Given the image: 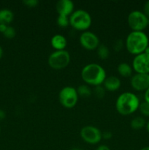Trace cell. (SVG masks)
Listing matches in <instances>:
<instances>
[{
	"instance_id": "obj_12",
	"label": "cell",
	"mask_w": 149,
	"mask_h": 150,
	"mask_svg": "<svg viewBox=\"0 0 149 150\" xmlns=\"http://www.w3.org/2000/svg\"><path fill=\"white\" fill-rule=\"evenodd\" d=\"M74 3L71 0H59L56 5V9L58 15L68 17L74 11Z\"/></svg>"
},
{
	"instance_id": "obj_7",
	"label": "cell",
	"mask_w": 149,
	"mask_h": 150,
	"mask_svg": "<svg viewBox=\"0 0 149 150\" xmlns=\"http://www.w3.org/2000/svg\"><path fill=\"white\" fill-rule=\"evenodd\" d=\"M78 97L77 89L70 86L62 88L58 94L60 103L67 108H74L78 100Z\"/></svg>"
},
{
	"instance_id": "obj_20",
	"label": "cell",
	"mask_w": 149,
	"mask_h": 150,
	"mask_svg": "<svg viewBox=\"0 0 149 150\" xmlns=\"http://www.w3.org/2000/svg\"><path fill=\"white\" fill-rule=\"evenodd\" d=\"M57 24L60 26V27L65 28L70 25V18L68 16H60L58 15V18H57Z\"/></svg>"
},
{
	"instance_id": "obj_24",
	"label": "cell",
	"mask_w": 149,
	"mask_h": 150,
	"mask_svg": "<svg viewBox=\"0 0 149 150\" xmlns=\"http://www.w3.org/2000/svg\"><path fill=\"white\" fill-rule=\"evenodd\" d=\"M125 45V43L123 42L122 40H116L113 43V49L114 51H116V52H119L121 50L123 49V48Z\"/></svg>"
},
{
	"instance_id": "obj_33",
	"label": "cell",
	"mask_w": 149,
	"mask_h": 150,
	"mask_svg": "<svg viewBox=\"0 0 149 150\" xmlns=\"http://www.w3.org/2000/svg\"><path fill=\"white\" fill-rule=\"evenodd\" d=\"M2 55H3V49L0 46V59H1V58L2 57Z\"/></svg>"
},
{
	"instance_id": "obj_28",
	"label": "cell",
	"mask_w": 149,
	"mask_h": 150,
	"mask_svg": "<svg viewBox=\"0 0 149 150\" xmlns=\"http://www.w3.org/2000/svg\"><path fill=\"white\" fill-rule=\"evenodd\" d=\"M144 100L145 102L149 103V87L144 92Z\"/></svg>"
},
{
	"instance_id": "obj_8",
	"label": "cell",
	"mask_w": 149,
	"mask_h": 150,
	"mask_svg": "<svg viewBox=\"0 0 149 150\" xmlns=\"http://www.w3.org/2000/svg\"><path fill=\"white\" fill-rule=\"evenodd\" d=\"M80 137L89 144H96L102 140V133L99 128L91 125L83 127L80 130Z\"/></svg>"
},
{
	"instance_id": "obj_2",
	"label": "cell",
	"mask_w": 149,
	"mask_h": 150,
	"mask_svg": "<svg viewBox=\"0 0 149 150\" xmlns=\"http://www.w3.org/2000/svg\"><path fill=\"white\" fill-rule=\"evenodd\" d=\"M106 77L105 69L96 63L86 64L81 70V78L83 81L93 86L102 85Z\"/></svg>"
},
{
	"instance_id": "obj_21",
	"label": "cell",
	"mask_w": 149,
	"mask_h": 150,
	"mask_svg": "<svg viewBox=\"0 0 149 150\" xmlns=\"http://www.w3.org/2000/svg\"><path fill=\"white\" fill-rule=\"evenodd\" d=\"M138 109L140 111V114L143 117H149V103L145 102V101L143 103H140Z\"/></svg>"
},
{
	"instance_id": "obj_37",
	"label": "cell",
	"mask_w": 149,
	"mask_h": 150,
	"mask_svg": "<svg viewBox=\"0 0 149 150\" xmlns=\"http://www.w3.org/2000/svg\"><path fill=\"white\" fill-rule=\"evenodd\" d=\"M148 26H149V18H148Z\"/></svg>"
},
{
	"instance_id": "obj_22",
	"label": "cell",
	"mask_w": 149,
	"mask_h": 150,
	"mask_svg": "<svg viewBox=\"0 0 149 150\" xmlns=\"http://www.w3.org/2000/svg\"><path fill=\"white\" fill-rule=\"evenodd\" d=\"M93 92L95 96H96L97 98H99V99L103 98L105 95V89L104 88V86H102V85L95 86Z\"/></svg>"
},
{
	"instance_id": "obj_29",
	"label": "cell",
	"mask_w": 149,
	"mask_h": 150,
	"mask_svg": "<svg viewBox=\"0 0 149 150\" xmlns=\"http://www.w3.org/2000/svg\"><path fill=\"white\" fill-rule=\"evenodd\" d=\"M96 150H110V149L106 145H100L96 148Z\"/></svg>"
},
{
	"instance_id": "obj_35",
	"label": "cell",
	"mask_w": 149,
	"mask_h": 150,
	"mask_svg": "<svg viewBox=\"0 0 149 150\" xmlns=\"http://www.w3.org/2000/svg\"><path fill=\"white\" fill-rule=\"evenodd\" d=\"M145 52L146 54H148V55H149V45H148V47L147 48V49L145 50Z\"/></svg>"
},
{
	"instance_id": "obj_34",
	"label": "cell",
	"mask_w": 149,
	"mask_h": 150,
	"mask_svg": "<svg viewBox=\"0 0 149 150\" xmlns=\"http://www.w3.org/2000/svg\"><path fill=\"white\" fill-rule=\"evenodd\" d=\"M140 150H149V146H145V147L142 148V149H140Z\"/></svg>"
},
{
	"instance_id": "obj_3",
	"label": "cell",
	"mask_w": 149,
	"mask_h": 150,
	"mask_svg": "<svg viewBox=\"0 0 149 150\" xmlns=\"http://www.w3.org/2000/svg\"><path fill=\"white\" fill-rule=\"evenodd\" d=\"M140 100L135 94L130 92H123L118 97L115 102V108L123 116L130 115L138 110Z\"/></svg>"
},
{
	"instance_id": "obj_15",
	"label": "cell",
	"mask_w": 149,
	"mask_h": 150,
	"mask_svg": "<svg viewBox=\"0 0 149 150\" xmlns=\"http://www.w3.org/2000/svg\"><path fill=\"white\" fill-rule=\"evenodd\" d=\"M118 73L121 76L124 78H129L132 76L133 68L127 62H121L118 66Z\"/></svg>"
},
{
	"instance_id": "obj_18",
	"label": "cell",
	"mask_w": 149,
	"mask_h": 150,
	"mask_svg": "<svg viewBox=\"0 0 149 150\" xmlns=\"http://www.w3.org/2000/svg\"><path fill=\"white\" fill-rule=\"evenodd\" d=\"M77 92L78 94V96L82 97V98H89L92 94V91L90 89V87L85 84L79 86L77 89Z\"/></svg>"
},
{
	"instance_id": "obj_1",
	"label": "cell",
	"mask_w": 149,
	"mask_h": 150,
	"mask_svg": "<svg viewBox=\"0 0 149 150\" xmlns=\"http://www.w3.org/2000/svg\"><path fill=\"white\" fill-rule=\"evenodd\" d=\"M149 45V38L144 32L131 31L127 37L125 47L131 54L136 56L144 53Z\"/></svg>"
},
{
	"instance_id": "obj_26",
	"label": "cell",
	"mask_w": 149,
	"mask_h": 150,
	"mask_svg": "<svg viewBox=\"0 0 149 150\" xmlns=\"http://www.w3.org/2000/svg\"><path fill=\"white\" fill-rule=\"evenodd\" d=\"M143 13L149 18V0L148 1H145L143 6Z\"/></svg>"
},
{
	"instance_id": "obj_14",
	"label": "cell",
	"mask_w": 149,
	"mask_h": 150,
	"mask_svg": "<svg viewBox=\"0 0 149 150\" xmlns=\"http://www.w3.org/2000/svg\"><path fill=\"white\" fill-rule=\"evenodd\" d=\"M51 44L56 51H62L65 50L67 45V41L65 37L60 34H57L52 37L51 40Z\"/></svg>"
},
{
	"instance_id": "obj_19",
	"label": "cell",
	"mask_w": 149,
	"mask_h": 150,
	"mask_svg": "<svg viewBox=\"0 0 149 150\" xmlns=\"http://www.w3.org/2000/svg\"><path fill=\"white\" fill-rule=\"evenodd\" d=\"M97 51V55L102 59H106L110 56V50L105 45H99V47L96 48Z\"/></svg>"
},
{
	"instance_id": "obj_5",
	"label": "cell",
	"mask_w": 149,
	"mask_h": 150,
	"mask_svg": "<svg viewBox=\"0 0 149 150\" xmlns=\"http://www.w3.org/2000/svg\"><path fill=\"white\" fill-rule=\"evenodd\" d=\"M127 23L132 31L143 32L148 26V17L140 10H133L127 17Z\"/></svg>"
},
{
	"instance_id": "obj_9",
	"label": "cell",
	"mask_w": 149,
	"mask_h": 150,
	"mask_svg": "<svg viewBox=\"0 0 149 150\" xmlns=\"http://www.w3.org/2000/svg\"><path fill=\"white\" fill-rule=\"evenodd\" d=\"M133 70L136 73L149 74V55L145 52L136 55L132 61Z\"/></svg>"
},
{
	"instance_id": "obj_31",
	"label": "cell",
	"mask_w": 149,
	"mask_h": 150,
	"mask_svg": "<svg viewBox=\"0 0 149 150\" xmlns=\"http://www.w3.org/2000/svg\"><path fill=\"white\" fill-rule=\"evenodd\" d=\"M5 116H6L5 112H4L3 110L0 109V120H3V119L5 118Z\"/></svg>"
},
{
	"instance_id": "obj_36",
	"label": "cell",
	"mask_w": 149,
	"mask_h": 150,
	"mask_svg": "<svg viewBox=\"0 0 149 150\" xmlns=\"http://www.w3.org/2000/svg\"><path fill=\"white\" fill-rule=\"evenodd\" d=\"M71 150H81L80 149H78V148H74V149H71Z\"/></svg>"
},
{
	"instance_id": "obj_6",
	"label": "cell",
	"mask_w": 149,
	"mask_h": 150,
	"mask_svg": "<svg viewBox=\"0 0 149 150\" xmlns=\"http://www.w3.org/2000/svg\"><path fill=\"white\" fill-rule=\"evenodd\" d=\"M70 62V54L66 50L55 51L51 54L48 59L49 66L54 70H61L65 68Z\"/></svg>"
},
{
	"instance_id": "obj_30",
	"label": "cell",
	"mask_w": 149,
	"mask_h": 150,
	"mask_svg": "<svg viewBox=\"0 0 149 150\" xmlns=\"http://www.w3.org/2000/svg\"><path fill=\"white\" fill-rule=\"evenodd\" d=\"M7 26H8L7 25L2 24V23H1V24H0V32H1V33H4V32H5L6 29H7Z\"/></svg>"
},
{
	"instance_id": "obj_38",
	"label": "cell",
	"mask_w": 149,
	"mask_h": 150,
	"mask_svg": "<svg viewBox=\"0 0 149 150\" xmlns=\"http://www.w3.org/2000/svg\"><path fill=\"white\" fill-rule=\"evenodd\" d=\"M0 132H1V127H0Z\"/></svg>"
},
{
	"instance_id": "obj_11",
	"label": "cell",
	"mask_w": 149,
	"mask_h": 150,
	"mask_svg": "<svg viewBox=\"0 0 149 150\" xmlns=\"http://www.w3.org/2000/svg\"><path fill=\"white\" fill-rule=\"evenodd\" d=\"M130 83L134 90L145 92L149 87V74L135 73L131 77Z\"/></svg>"
},
{
	"instance_id": "obj_17",
	"label": "cell",
	"mask_w": 149,
	"mask_h": 150,
	"mask_svg": "<svg viewBox=\"0 0 149 150\" xmlns=\"http://www.w3.org/2000/svg\"><path fill=\"white\" fill-rule=\"evenodd\" d=\"M146 122H147L143 117H136L131 120L130 125H131V128L137 130L145 127Z\"/></svg>"
},
{
	"instance_id": "obj_23",
	"label": "cell",
	"mask_w": 149,
	"mask_h": 150,
	"mask_svg": "<svg viewBox=\"0 0 149 150\" xmlns=\"http://www.w3.org/2000/svg\"><path fill=\"white\" fill-rule=\"evenodd\" d=\"M4 37H6L7 38H9V39H11V38H13L16 35V31L14 27L13 26H7V29L5 30V32H4Z\"/></svg>"
},
{
	"instance_id": "obj_32",
	"label": "cell",
	"mask_w": 149,
	"mask_h": 150,
	"mask_svg": "<svg viewBox=\"0 0 149 150\" xmlns=\"http://www.w3.org/2000/svg\"><path fill=\"white\" fill-rule=\"evenodd\" d=\"M145 127H146V130H147V132L149 133V120L146 122Z\"/></svg>"
},
{
	"instance_id": "obj_25",
	"label": "cell",
	"mask_w": 149,
	"mask_h": 150,
	"mask_svg": "<svg viewBox=\"0 0 149 150\" xmlns=\"http://www.w3.org/2000/svg\"><path fill=\"white\" fill-rule=\"evenodd\" d=\"M23 3L29 7H35L39 4L38 0H24Z\"/></svg>"
},
{
	"instance_id": "obj_27",
	"label": "cell",
	"mask_w": 149,
	"mask_h": 150,
	"mask_svg": "<svg viewBox=\"0 0 149 150\" xmlns=\"http://www.w3.org/2000/svg\"><path fill=\"white\" fill-rule=\"evenodd\" d=\"M102 136L103 139H107V140H108V139H110L112 138V133H111V132L105 131V132H104L103 133H102Z\"/></svg>"
},
{
	"instance_id": "obj_10",
	"label": "cell",
	"mask_w": 149,
	"mask_h": 150,
	"mask_svg": "<svg viewBox=\"0 0 149 150\" xmlns=\"http://www.w3.org/2000/svg\"><path fill=\"white\" fill-rule=\"evenodd\" d=\"M80 43L85 49L92 51L99 47V39L96 34L89 31H85L80 36Z\"/></svg>"
},
{
	"instance_id": "obj_4",
	"label": "cell",
	"mask_w": 149,
	"mask_h": 150,
	"mask_svg": "<svg viewBox=\"0 0 149 150\" xmlns=\"http://www.w3.org/2000/svg\"><path fill=\"white\" fill-rule=\"evenodd\" d=\"M70 18V25L76 30L86 31L91 26L92 18L90 14L84 10H74Z\"/></svg>"
},
{
	"instance_id": "obj_13",
	"label": "cell",
	"mask_w": 149,
	"mask_h": 150,
	"mask_svg": "<svg viewBox=\"0 0 149 150\" xmlns=\"http://www.w3.org/2000/svg\"><path fill=\"white\" fill-rule=\"evenodd\" d=\"M103 85L105 90L114 92V91L118 90L121 87V82L120 79L116 76H110L106 77V79L103 82Z\"/></svg>"
},
{
	"instance_id": "obj_16",
	"label": "cell",
	"mask_w": 149,
	"mask_h": 150,
	"mask_svg": "<svg viewBox=\"0 0 149 150\" xmlns=\"http://www.w3.org/2000/svg\"><path fill=\"white\" fill-rule=\"evenodd\" d=\"M14 18V14L13 11L9 9H1L0 10V24H9Z\"/></svg>"
}]
</instances>
